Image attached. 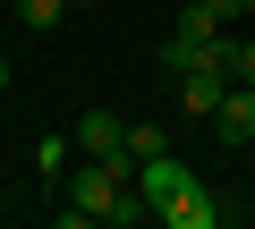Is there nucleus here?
<instances>
[{
  "mask_svg": "<svg viewBox=\"0 0 255 229\" xmlns=\"http://www.w3.org/2000/svg\"><path fill=\"white\" fill-rule=\"evenodd\" d=\"M213 136L238 153V145H255V85H238L230 76V93H221V110H213Z\"/></svg>",
  "mask_w": 255,
  "mask_h": 229,
  "instance_id": "2",
  "label": "nucleus"
},
{
  "mask_svg": "<svg viewBox=\"0 0 255 229\" xmlns=\"http://www.w3.org/2000/svg\"><path fill=\"white\" fill-rule=\"evenodd\" d=\"M230 76H238V85H255V34H247V43L230 34Z\"/></svg>",
  "mask_w": 255,
  "mask_h": 229,
  "instance_id": "9",
  "label": "nucleus"
},
{
  "mask_svg": "<svg viewBox=\"0 0 255 229\" xmlns=\"http://www.w3.org/2000/svg\"><path fill=\"white\" fill-rule=\"evenodd\" d=\"M204 9H213L221 26H238V17H247V0H204Z\"/></svg>",
  "mask_w": 255,
  "mask_h": 229,
  "instance_id": "10",
  "label": "nucleus"
},
{
  "mask_svg": "<svg viewBox=\"0 0 255 229\" xmlns=\"http://www.w3.org/2000/svg\"><path fill=\"white\" fill-rule=\"evenodd\" d=\"M221 93H230V68H221V60H204V68H187V76H179V110H187V119H213Z\"/></svg>",
  "mask_w": 255,
  "mask_h": 229,
  "instance_id": "3",
  "label": "nucleus"
},
{
  "mask_svg": "<svg viewBox=\"0 0 255 229\" xmlns=\"http://www.w3.org/2000/svg\"><path fill=\"white\" fill-rule=\"evenodd\" d=\"M247 17H255V0H247Z\"/></svg>",
  "mask_w": 255,
  "mask_h": 229,
  "instance_id": "12",
  "label": "nucleus"
},
{
  "mask_svg": "<svg viewBox=\"0 0 255 229\" xmlns=\"http://www.w3.org/2000/svg\"><path fill=\"white\" fill-rule=\"evenodd\" d=\"M34 170H43V178H68V145H60V136H34Z\"/></svg>",
  "mask_w": 255,
  "mask_h": 229,
  "instance_id": "7",
  "label": "nucleus"
},
{
  "mask_svg": "<svg viewBox=\"0 0 255 229\" xmlns=\"http://www.w3.org/2000/svg\"><path fill=\"white\" fill-rule=\"evenodd\" d=\"M68 136H77V153H119V145H128V119H111V110H85Z\"/></svg>",
  "mask_w": 255,
  "mask_h": 229,
  "instance_id": "4",
  "label": "nucleus"
},
{
  "mask_svg": "<svg viewBox=\"0 0 255 229\" xmlns=\"http://www.w3.org/2000/svg\"><path fill=\"white\" fill-rule=\"evenodd\" d=\"M162 221H170V229H213V221H221V204H213L204 187H187L179 204H162Z\"/></svg>",
  "mask_w": 255,
  "mask_h": 229,
  "instance_id": "5",
  "label": "nucleus"
},
{
  "mask_svg": "<svg viewBox=\"0 0 255 229\" xmlns=\"http://www.w3.org/2000/svg\"><path fill=\"white\" fill-rule=\"evenodd\" d=\"M136 187H145V204L162 212V204H179V195H187V187H204V178H196L179 153H153V161H136Z\"/></svg>",
  "mask_w": 255,
  "mask_h": 229,
  "instance_id": "1",
  "label": "nucleus"
},
{
  "mask_svg": "<svg viewBox=\"0 0 255 229\" xmlns=\"http://www.w3.org/2000/svg\"><path fill=\"white\" fill-rule=\"evenodd\" d=\"M0 85H9V60H0Z\"/></svg>",
  "mask_w": 255,
  "mask_h": 229,
  "instance_id": "11",
  "label": "nucleus"
},
{
  "mask_svg": "<svg viewBox=\"0 0 255 229\" xmlns=\"http://www.w3.org/2000/svg\"><path fill=\"white\" fill-rule=\"evenodd\" d=\"M60 9H68V0H17V17H26L34 34H51V26H60Z\"/></svg>",
  "mask_w": 255,
  "mask_h": 229,
  "instance_id": "8",
  "label": "nucleus"
},
{
  "mask_svg": "<svg viewBox=\"0 0 255 229\" xmlns=\"http://www.w3.org/2000/svg\"><path fill=\"white\" fill-rule=\"evenodd\" d=\"M128 153H136V161H153V153H170V128H153V119H136V128H128Z\"/></svg>",
  "mask_w": 255,
  "mask_h": 229,
  "instance_id": "6",
  "label": "nucleus"
}]
</instances>
